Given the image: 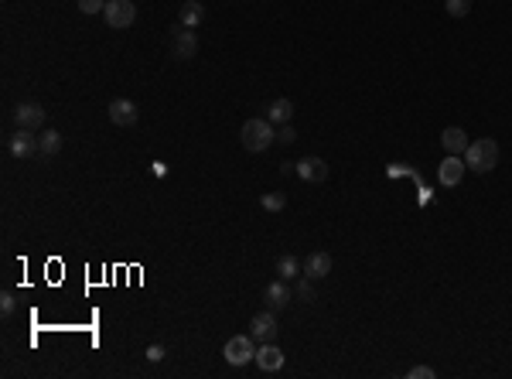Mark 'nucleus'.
Returning <instances> with one entry per match:
<instances>
[{"instance_id": "nucleus-7", "label": "nucleus", "mask_w": 512, "mask_h": 379, "mask_svg": "<svg viewBox=\"0 0 512 379\" xmlns=\"http://www.w3.org/2000/svg\"><path fill=\"white\" fill-rule=\"evenodd\" d=\"M277 311H270V308H266V311H260V315L253 318V321H249V335H253V338H256V342H273V338H277Z\"/></svg>"}, {"instance_id": "nucleus-12", "label": "nucleus", "mask_w": 512, "mask_h": 379, "mask_svg": "<svg viewBox=\"0 0 512 379\" xmlns=\"http://www.w3.org/2000/svg\"><path fill=\"white\" fill-rule=\"evenodd\" d=\"M171 48H174V55L178 59H195V51H199V38L191 28H178L174 38H171Z\"/></svg>"}, {"instance_id": "nucleus-5", "label": "nucleus", "mask_w": 512, "mask_h": 379, "mask_svg": "<svg viewBox=\"0 0 512 379\" xmlns=\"http://www.w3.org/2000/svg\"><path fill=\"white\" fill-rule=\"evenodd\" d=\"M7 151H11V158L28 161V158H34V154H41V143L34 137V130H21V126H17V133L7 141Z\"/></svg>"}, {"instance_id": "nucleus-11", "label": "nucleus", "mask_w": 512, "mask_h": 379, "mask_svg": "<svg viewBox=\"0 0 512 379\" xmlns=\"http://www.w3.org/2000/svg\"><path fill=\"white\" fill-rule=\"evenodd\" d=\"M256 365H260L263 373H280V369H283V352H280L273 342H260V348H256Z\"/></svg>"}, {"instance_id": "nucleus-15", "label": "nucleus", "mask_w": 512, "mask_h": 379, "mask_svg": "<svg viewBox=\"0 0 512 379\" xmlns=\"http://www.w3.org/2000/svg\"><path fill=\"white\" fill-rule=\"evenodd\" d=\"M178 21H181V28H199V24L205 21L202 0H185L181 11H178Z\"/></svg>"}, {"instance_id": "nucleus-19", "label": "nucleus", "mask_w": 512, "mask_h": 379, "mask_svg": "<svg viewBox=\"0 0 512 379\" xmlns=\"http://www.w3.org/2000/svg\"><path fill=\"white\" fill-rule=\"evenodd\" d=\"M38 143H41V154H45V158H55V154L62 151V133H59V130H45V133L38 137Z\"/></svg>"}, {"instance_id": "nucleus-14", "label": "nucleus", "mask_w": 512, "mask_h": 379, "mask_svg": "<svg viewBox=\"0 0 512 379\" xmlns=\"http://www.w3.org/2000/svg\"><path fill=\"white\" fill-rule=\"evenodd\" d=\"M441 143H444V151L448 154H458V158H465V151H468V133L461 130V126H448L444 133H441Z\"/></svg>"}, {"instance_id": "nucleus-17", "label": "nucleus", "mask_w": 512, "mask_h": 379, "mask_svg": "<svg viewBox=\"0 0 512 379\" xmlns=\"http://www.w3.org/2000/svg\"><path fill=\"white\" fill-rule=\"evenodd\" d=\"M291 116H294V103L291 99H273L270 106H266V120L270 123H291Z\"/></svg>"}, {"instance_id": "nucleus-18", "label": "nucleus", "mask_w": 512, "mask_h": 379, "mask_svg": "<svg viewBox=\"0 0 512 379\" xmlns=\"http://www.w3.org/2000/svg\"><path fill=\"white\" fill-rule=\"evenodd\" d=\"M301 270H304V263H301L297 256H291V253H287V256H280V260H277V273H280V281H287V284H291V281H297V273H301Z\"/></svg>"}, {"instance_id": "nucleus-21", "label": "nucleus", "mask_w": 512, "mask_h": 379, "mask_svg": "<svg viewBox=\"0 0 512 379\" xmlns=\"http://www.w3.org/2000/svg\"><path fill=\"white\" fill-rule=\"evenodd\" d=\"M444 7H448L451 17H465L471 11V0H444Z\"/></svg>"}, {"instance_id": "nucleus-24", "label": "nucleus", "mask_w": 512, "mask_h": 379, "mask_svg": "<svg viewBox=\"0 0 512 379\" xmlns=\"http://www.w3.org/2000/svg\"><path fill=\"white\" fill-rule=\"evenodd\" d=\"M437 373L431 369V365H413L410 373H406V379H434Z\"/></svg>"}, {"instance_id": "nucleus-9", "label": "nucleus", "mask_w": 512, "mask_h": 379, "mask_svg": "<svg viewBox=\"0 0 512 379\" xmlns=\"http://www.w3.org/2000/svg\"><path fill=\"white\" fill-rule=\"evenodd\" d=\"M263 300H266V308H270V311H283V308L294 300V290L287 287V281H273V284H266Z\"/></svg>"}, {"instance_id": "nucleus-2", "label": "nucleus", "mask_w": 512, "mask_h": 379, "mask_svg": "<svg viewBox=\"0 0 512 379\" xmlns=\"http://www.w3.org/2000/svg\"><path fill=\"white\" fill-rule=\"evenodd\" d=\"M239 141H243V147L249 154H260V151H266L270 143L277 141V133H273L270 120H246L243 130H239Z\"/></svg>"}, {"instance_id": "nucleus-27", "label": "nucleus", "mask_w": 512, "mask_h": 379, "mask_svg": "<svg viewBox=\"0 0 512 379\" xmlns=\"http://www.w3.org/2000/svg\"><path fill=\"white\" fill-rule=\"evenodd\" d=\"M147 359H151V363H161V359H164V345H151L147 348Z\"/></svg>"}, {"instance_id": "nucleus-25", "label": "nucleus", "mask_w": 512, "mask_h": 379, "mask_svg": "<svg viewBox=\"0 0 512 379\" xmlns=\"http://www.w3.org/2000/svg\"><path fill=\"white\" fill-rule=\"evenodd\" d=\"M294 290H297V298H301V300H314V287H311V277H308V281H297Z\"/></svg>"}, {"instance_id": "nucleus-3", "label": "nucleus", "mask_w": 512, "mask_h": 379, "mask_svg": "<svg viewBox=\"0 0 512 379\" xmlns=\"http://www.w3.org/2000/svg\"><path fill=\"white\" fill-rule=\"evenodd\" d=\"M103 17H106L109 28L124 31V28H134V21H137V7H134V0H106Z\"/></svg>"}, {"instance_id": "nucleus-26", "label": "nucleus", "mask_w": 512, "mask_h": 379, "mask_svg": "<svg viewBox=\"0 0 512 379\" xmlns=\"http://www.w3.org/2000/svg\"><path fill=\"white\" fill-rule=\"evenodd\" d=\"M277 141H280V143H294V141H297V133H294V126H287V123L280 126V133H277Z\"/></svg>"}, {"instance_id": "nucleus-23", "label": "nucleus", "mask_w": 512, "mask_h": 379, "mask_svg": "<svg viewBox=\"0 0 512 379\" xmlns=\"http://www.w3.org/2000/svg\"><path fill=\"white\" fill-rule=\"evenodd\" d=\"M79 11L82 14H99V11H106V4L103 0H79Z\"/></svg>"}, {"instance_id": "nucleus-13", "label": "nucleus", "mask_w": 512, "mask_h": 379, "mask_svg": "<svg viewBox=\"0 0 512 379\" xmlns=\"http://www.w3.org/2000/svg\"><path fill=\"white\" fill-rule=\"evenodd\" d=\"M297 174L311 181V185H318V181H325L328 178V164L321 158H301L297 161Z\"/></svg>"}, {"instance_id": "nucleus-22", "label": "nucleus", "mask_w": 512, "mask_h": 379, "mask_svg": "<svg viewBox=\"0 0 512 379\" xmlns=\"http://www.w3.org/2000/svg\"><path fill=\"white\" fill-rule=\"evenodd\" d=\"M0 311H4V318H11L17 311V298L11 294V290H4V294H0Z\"/></svg>"}, {"instance_id": "nucleus-16", "label": "nucleus", "mask_w": 512, "mask_h": 379, "mask_svg": "<svg viewBox=\"0 0 512 379\" xmlns=\"http://www.w3.org/2000/svg\"><path fill=\"white\" fill-rule=\"evenodd\" d=\"M304 273H308L311 281H321L331 273V256L328 253H311L308 260H304Z\"/></svg>"}, {"instance_id": "nucleus-8", "label": "nucleus", "mask_w": 512, "mask_h": 379, "mask_svg": "<svg viewBox=\"0 0 512 379\" xmlns=\"http://www.w3.org/2000/svg\"><path fill=\"white\" fill-rule=\"evenodd\" d=\"M465 171H468L465 158H458V154H448V161L437 168V178H441V185H444V188H454V185H461Z\"/></svg>"}, {"instance_id": "nucleus-20", "label": "nucleus", "mask_w": 512, "mask_h": 379, "mask_svg": "<svg viewBox=\"0 0 512 379\" xmlns=\"http://www.w3.org/2000/svg\"><path fill=\"white\" fill-rule=\"evenodd\" d=\"M260 206H263L266 212H283V206H287V198H283L280 191H266L263 198H260Z\"/></svg>"}, {"instance_id": "nucleus-1", "label": "nucleus", "mask_w": 512, "mask_h": 379, "mask_svg": "<svg viewBox=\"0 0 512 379\" xmlns=\"http://www.w3.org/2000/svg\"><path fill=\"white\" fill-rule=\"evenodd\" d=\"M465 164H468V171L488 174L498 164V143L492 141V137L471 141V143H468V151H465Z\"/></svg>"}, {"instance_id": "nucleus-6", "label": "nucleus", "mask_w": 512, "mask_h": 379, "mask_svg": "<svg viewBox=\"0 0 512 379\" xmlns=\"http://www.w3.org/2000/svg\"><path fill=\"white\" fill-rule=\"evenodd\" d=\"M14 120L21 130H38V126H45V106L41 103H17L14 106Z\"/></svg>"}, {"instance_id": "nucleus-4", "label": "nucleus", "mask_w": 512, "mask_h": 379, "mask_svg": "<svg viewBox=\"0 0 512 379\" xmlns=\"http://www.w3.org/2000/svg\"><path fill=\"white\" fill-rule=\"evenodd\" d=\"M256 338L253 335H233L226 348H222V355H226V363L229 365H246L249 359H256V345H253Z\"/></svg>"}, {"instance_id": "nucleus-10", "label": "nucleus", "mask_w": 512, "mask_h": 379, "mask_svg": "<svg viewBox=\"0 0 512 379\" xmlns=\"http://www.w3.org/2000/svg\"><path fill=\"white\" fill-rule=\"evenodd\" d=\"M106 113H109V120L116 126H134L137 123V103L134 99H113L106 106Z\"/></svg>"}]
</instances>
